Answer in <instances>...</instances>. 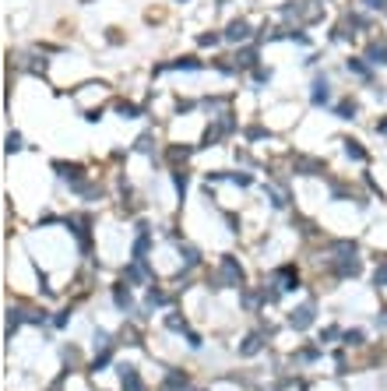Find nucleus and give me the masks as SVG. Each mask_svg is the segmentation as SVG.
Masks as SVG:
<instances>
[{"mask_svg": "<svg viewBox=\"0 0 387 391\" xmlns=\"http://www.w3.org/2000/svg\"><path fill=\"white\" fill-rule=\"evenodd\" d=\"M229 39H246V21H232L229 25Z\"/></svg>", "mask_w": 387, "mask_h": 391, "instance_id": "nucleus-1", "label": "nucleus"}, {"mask_svg": "<svg viewBox=\"0 0 387 391\" xmlns=\"http://www.w3.org/2000/svg\"><path fill=\"white\" fill-rule=\"evenodd\" d=\"M292 324H296V328H307V324H310V307H303V310L292 314Z\"/></svg>", "mask_w": 387, "mask_h": 391, "instance_id": "nucleus-2", "label": "nucleus"}, {"mask_svg": "<svg viewBox=\"0 0 387 391\" xmlns=\"http://www.w3.org/2000/svg\"><path fill=\"white\" fill-rule=\"evenodd\" d=\"M123 384H127V388H131V391H138V388H141V384H138V374H134L131 367L123 370Z\"/></svg>", "mask_w": 387, "mask_h": 391, "instance_id": "nucleus-3", "label": "nucleus"}, {"mask_svg": "<svg viewBox=\"0 0 387 391\" xmlns=\"http://www.w3.org/2000/svg\"><path fill=\"white\" fill-rule=\"evenodd\" d=\"M7 148H11V152H18V148H21V138H18V134H11V138H7Z\"/></svg>", "mask_w": 387, "mask_h": 391, "instance_id": "nucleus-4", "label": "nucleus"}]
</instances>
